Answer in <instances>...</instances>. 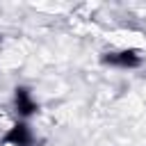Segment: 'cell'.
I'll use <instances>...</instances> for the list:
<instances>
[{
	"instance_id": "cell-1",
	"label": "cell",
	"mask_w": 146,
	"mask_h": 146,
	"mask_svg": "<svg viewBox=\"0 0 146 146\" xmlns=\"http://www.w3.org/2000/svg\"><path fill=\"white\" fill-rule=\"evenodd\" d=\"M100 62L107 64V66H114V68H125V71H130V68H139V66H141V55H139V50H135V48H123V50L103 52Z\"/></svg>"
},
{
	"instance_id": "cell-2",
	"label": "cell",
	"mask_w": 146,
	"mask_h": 146,
	"mask_svg": "<svg viewBox=\"0 0 146 146\" xmlns=\"http://www.w3.org/2000/svg\"><path fill=\"white\" fill-rule=\"evenodd\" d=\"M5 146H34V132L27 121H16L2 135Z\"/></svg>"
},
{
	"instance_id": "cell-3",
	"label": "cell",
	"mask_w": 146,
	"mask_h": 146,
	"mask_svg": "<svg viewBox=\"0 0 146 146\" xmlns=\"http://www.w3.org/2000/svg\"><path fill=\"white\" fill-rule=\"evenodd\" d=\"M14 110L21 116V121H25V119H30L32 114L39 112V103L34 100L32 91L27 87H23V84H18L14 89Z\"/></svg>"
},
{
	"instance_id": "cell-4",
	"label": "cell",
	"mask_w": 146,
	"mask_h": 146,
	"mask_svg": "<svg viewBox=\"0 0 146 146\" xmlns=\"http://www.w3.org/2000/svg\"><path fill=\"white\" fill-rule=\"evenodd\" d=\"M0 43H2V34H0Z\"/></svg>"
}]
</instances>
